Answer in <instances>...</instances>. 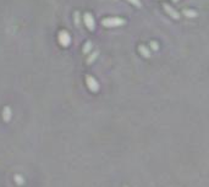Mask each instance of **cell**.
<instances>
[{
    "label": "cell",
    "mask_w": 209,
    "mask_h": 187,
    "mask_svg": "<svg viewBox=\"0 0 209 187\" xmlns=\"http://www.w3.org/2000/svg\"><path fill=\"white\" fill-rule=\"evenodd\" d=\"M102 23L104 27L111 28V27H119V26L125 25V20L121 17H108V18H104L102 21Z\"/></svg>",
    "instance_id": "6da1fadb"
},
{
    "label": "cell",
    "mask_w": 209,
    "mask_h": 187,
    "mask_svg": "<svg viewBox=\"0 0 209 187\" xmlns=\"http://www.w3.org/2000/svg\"><path fill=\"white\" fill-rule=\"evenodd\" d=\"M58 40H59L61 46L67 48V46L70 45V43H71V36L68 34L67 31H60L59 34H58Z\"/></svg>",
    "instance_id": "7a4b0ae2"
},
{
    "label": "cell",
    "mask_w": 209,
    "mask_h": 187,
    "mask_svg": "<svg viewBox=\"0 0 209 187\" xmlns=\"http://www.w3.org/2000/svg\"><path fill=\"white\" fill-rule=\"evenodd\" d=\"M86 83H87V87H88V89H89L90 92L96 93V92L99 90V83H98V81H97L94 77H92V76L87 75V76H86Z\"/></svg>",
    "instance_id": "3957f363"
},
{
    "label": "cell",
    "mask_w": 209,
    "mask_h": 187,
    "mask_svg": "<svg viewBox=\"0 0 209 187\" xmlns=\"http://www.w3.org/2000/svg\"><path fill=\"white\" fill-rule=\"evenodd\" d=\"M83 22H84V25L87 26V28L89 31H94L96 30V21H94V18H93L92 14L86 12L83 15Z\"/></svg>",
    "instance_id": "277c9868"
},
{
    "label": "cell",
    "mask_w": 209,
    "mask_h": 187,
    "mask_svg": "<svg viewBox=\"0 0 209 187\" xmlns=\"http://www.w3.org/2000/svg\"><path fill=\"white\" fill-rule=\"evenodd\" d=\"M163 6H164L165 12H166L170 17H173L174 20H179V18H180V14H179V12H177L173 6H170V5H168V4H164Z\"/></svg>",
    "instance_id": "5b68a950"
},
{
    "label": "cell",
    "mask_w": 209,
    "mask_h": 187,
    "mask_svg": "<svg viewBox=\"0 0 209 187\" xmlns=\"http://www.w3.org/2000/svg\"><path fill=\"white\" fill-rule=\"evenodd\" d=\"M3 120L5 121V122H9L10 120H11V118H12V111H11V108L10 106H4V109H3Z\"/></svg>",
    "instance_id": "8992f818"
},
{
    "label": "cell",
    "mask_w": 209,
    "mask_h": 187,
    "mask_svg": "<svg viewBox=\"0 0 209 187\" xmlns=\"http://www.w3.org/2000/svg\"><path fill=\"white\" fill-rule=\"evenodd\" d=\"M138 50H139V53H141V55H143L144 58H149L150 56V50L147 48L146 45H139Z\"/></svg>",
    "instance_id": "52a82bcc"
},
{
    "label": "cell",
    "mask_w": 209,
    "mask_h": 187,
    "mask_svg": "<svg viewBox=\"0 0 209 187\" xmlns=\"http://www.w3.org/2000/svg\"><path fill=\"white\" fill-rule=\"evenodd\" d=\"M98 55H99V52L98 50H96V52H93L88 58H87V64H92V62H94V60L98 58Z\"/></svg>",
    "instance_id": "ba28073f"
},
{
    "label": "cell",
    "mask_w": 209,
    "mask_h": 187,
    "mask_svg": "<svg viewBox=\"0 0 209 187\" xmlns=\"http://www.w3.org/2000/svg\"><path fill=\"white\" fill-rule=\"evenodd\" d=\"M92 46H93V44H92V42H86V44L83 45V49H82V52H83V54H88L90 50H92Z\"/></svg>",
    "instance_id": "9c48e42d"
},
{
    "label": "cell",
    "mask_w": 209,
    "mask_h": 187,
    "mask_svg": "<svg viewBox=\"0 0 209 187\" xmlns=\"http://www.w3.org/2000/svg\"><path fill=\"white\" fill-rule=\"evenodd\" d=\"M183 15H185L186 17H188V18H193V17L197 16V12L193 11V10H185V11H183Z\"/></svg>",
    "instance_id": "30bf717a"
},
{
    "label": "cell",
    "mask_w": 209,
    "mask_h": 187,
    "mask_svg": "<svg viewBox=\"0 0 209 187\" xmlns=\"http://www.w3.org/2000/svg\"><path fill=\"white\" fill-rule=\"evenodd\" d=\"M14 179H15V182H16L17 185H23V182H25V180H23L22 175H15Z\"/></svg>",
    "instance_id": "8fae6325"
},
{
    "label": "cell",
    "mask_w": 209,
    "mask_h": 187,
    "mask_svg": "<svg viewBox=\"0 0 209 187\" xmlns=\"http://www.w3.org/2000/svg\"><path fill=\"white\" fill-rule=\"evenodd\" d=\"M127 2L131 3L132 5H135L136 8H141V6H142V3L139 2V0H127Z\"/></svg>",
    "instance_id": "7c38bea8"
},
{
    "label": "cell",
    "mask_w": 209,
    "mask_h": 187,
    "mask_svg": "<svg viewBox=\"0 0 209 187\" xmlns=\"http://www.w3.org/2000/svg\"><path fill=\"white\" fill-rule=\"evenodd\" d=\"M150 48H152L153 50H155V52H157V50L159 49V46H158V43H157V42H150Z\"/></svg>",
    "instance_id": "4fadbf2b"
},
{
    "label": "cell",
    "mask_w": 209,
    "mask_h": 187,
    "mask_svg": "<svg viewBox=\"0 0 209 187\" xmlns=\"http://www.w3.org/2000/svg\"><path fill=\"white\" fill-rule=\"evenodd\" d=\"M75 23H76V25H77V26L80 25V14H78L77 11L75 12Z\"/></svg>",
    "instance_id": "5bb4252c"
},
{
    "label": "cell",
    "mask_w": 209,
    "mask_h": 187,
    "mask_svg": "<svg viewBox=\"0 0 209 187\" xmlns=\"http://www.w3.org/2000/svg\"><path fill=\"white\" fill-rule=\"evenodd\" d=\"M173 2H174V3H177V2H179V0H173Z\"/></svg>",
    "instance_id": "9a60e30c"
}]
</instances>
